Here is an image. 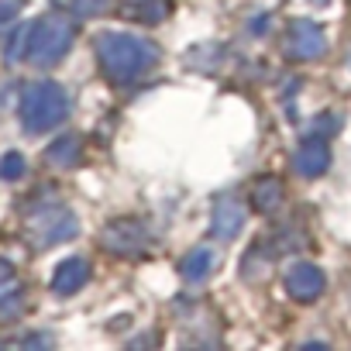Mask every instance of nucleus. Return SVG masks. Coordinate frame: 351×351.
<instances>
[{
    "label": "nucleus",
    "instance_id": "17",
    "mask_svg": "<svg viewBox=\"0 0 351 351\" xmlns=\"http://www.w3.org/2000/svg\"><path fill=\"white\" fill-rule=\"evenodd\" d=\"M73 8H76L80 18H97L110 8V0H73Z\"/></svg>",
    "mask_w": 351,
    "mask_h": 351
},
{
    "label": "nucleus",
    "instance_id": "19",
    "mask_svg": "<svg viewBox=\"0 0 351 351\" xmlns=\"http://www.w3.org/2000/svg\"><path fill=\"white\" fill-rule=\"evenodd\" d=\"M8 279H14V265L0 258V282H8Z\"/></svg>",
    "mask_w": 351,
    "mask_h": 351
},
{
    "label": "nucleus",
    "instance_id": "10",
    "mask_svg": "<svg viewBox=\"0 0 351 351\" xmlns=\"http://www.w3.org/2000/svg\"><path fill=\"white\" fill-rule=\"evenodd\" d=\"M327 162H330V155H327V145H324L320 138L303 141L300 152L293 155V165H296L300 176H320V172L327 169Z\"/></svg>",
    "mask_w": 351,
    "mask_h": 351
},
{
    "label": "nucleus",
    "instance_id": "5",
    "mask_svg": "<svg viewBox=\"0 0 351 351\" xmlns=\"http://www.w3.org/2000/svg\"><path fill=\"white\" fill-rule=\"evenodd\" d=\"M104 245L117 255H138L148 248V234L138 221H117L104 231Z\"/></svg>",
    "mask_w": 351,
    "mask_h": 351
},
{
    "label": "nucleus",
    "instance_id": "12",
    "mask_svg": "<svg viewBox=\"0 0 351 351\" xmlns=\"http://www.w3.org/2000/svg\"><path fill=\"white\" fill-rule=\"evenodd\" d=\"M80 155H83V145H80V138L76 134H66V138H59L52 148H49V162L56 165V169H73L76 162H80Z\"/></svg>",
    "mask_w": 351,
    "mask_h": 351
},
{
    "label": "nucleus",
    "instance_id": "14",
    "mask_svg": "<svg viewBox=\"0 0 351 351\" xmlns=\"http://www.w3.org/2000/svg\"><path fill=\"white\" fill-rule=\"evenodd\" d=\"M128 8H131L141 21L155 25V21H162V18L169 14V0H128Z\"/></svg>",
    "mask_w": 351,
    "mask_h": 351
},
{
    "label": "nucleus",
    "instance_id": "6",
    "mask_svg": "<svg viewBox=\"0 0 351 351\" xmlns=\"http://www.w3.org/2000/svg\"><path fill=\"white\" fill-rule=\"evenodd\" d=\"M286 52L293 59H317L324 52V32L310 21H293L286 35Z\"/></svg>",
    "mask_w": 351,
    "mask_h": 351
},
{
    "label": "nucleus",
    "instance_id": "9",
    "mask_svg": "<svg viewBox=\"0 0 351 351\" xmlns=\"http://www.w3.org/2000/svg\"><path fill=\"white\" fill-rule=\"evenodd\" d=\"M86 279H90V262L86 258H66L52 272V289L59 296H73V293H80L86 286Z\"/></svg>",
    "mask_w": 351,
    "mask_h": 351
},
{
    "label": "nucleus",
    "instance_id": "16",
    "mask_svg": "<svg viewBox=\"0 0 351 351\" xmlns=\"http://www.w3.org/2000/svg\"><path fill=\"white\" fill-rule=\"evenodd\" d=\"M21 172H25V158L18 152H8L4 158H0V176H4V180H18Z\"/></svg>",
    "mask_w": 351,
    "mask_h": 351
},
{
    "label": "nucleus",
    "instance_id": "13",
    "mask_svg": "<svg viewBox=\"0 0 351 351\" xmlns=\"http://www.w3.org/2000/svg\"><path fill=\"white\" fill-rule=\"evenodd\" d=\"M252 200H255V207H258L262 214H269V210L279 207V200H282V186H279L276 180H258L255 190H252Z\"/></svg>",
    "mask_w": 351,
    "mask_h": 351
},
{
    "label": "nucleus",
    "instance_id": "18",
    "mask_svg": "<svg viewBox=\"0 0 351 351\" xmlns=\"http://www.w3.org/2000/svg\"><path fill=\"white\" fill-rule=\"evenodd\" d=\"M25 0H0V21H11L18 11H21Z\"/></svg>",
    "mask_w": 351,
    "mask_h": 351
},
{
    "label": "nucleus",
    "instance_id": "4",
    "mask_svg": "<svg viewBox=\"0 0 351 351\" xmlns=\"http://www.w3.org/2000/svg\"><path fill=\"white\" fill-rule=\"evenodd\" d=\"M28 238H32L35 248L62 245V241L76 238V214L59 207V204H49V207H42L28 217Z\"/></svg>",
    "mask_w": 351,
    "mask_h": 351
},
{
    "label": "nucleus",
    "instance_id": "11",
    "mask_svg": "<svg viewBox=\"0 0 351 351\" xmlns=\"http://www.w3.org/2000/svg\"><path fill=\"white\" fill-rule=\"evenodd\" d=\"M217 252L214 248H197V252H190L183 262H180V276L186 279V282H204L214 269H217Z\"/></svg>",
    "mask_w": 351,
    "mask_h": 351
},
{
    "label": "nucleus",
    "instance_id": "7",
    "mask_svg": "<svg viewBox=\"0 0 351 351\" xmlns=\"http://www.w3.org/2000/svg\"><path fill=\"white\" fill-rule=\"evenodd\" d=\"M286 289H289L293 300L310 303V300H317L324 293V272L317 265H310V262H300V265H293L286 272Z\"/></svg>",
    "mask_w": 351,
    "mask_h": 351
},
{
    "label": "nucleus",
    "instance_id": "2",
    "mask_svg": "<svg viewBox=\"0 0 351 351\" xmlns=\"http://www.w3.org/2000/svg\"><path fill=\"white\" fill-rule=\"evenodd\" d=\"M97 59L104 73L114 83H131L145 76L158 62V49L145 35H128V32H104L97 38Z\"/></svg>",
    "mask_w": 351,
    "mask_h": 351
},
{
    "label": "nucleus",
    "instance_id": "8",
    "mask_svg": "<svg viewBox=\"0 0 351 351\" xmlns=\"http://www.w3.org/2000/svg\"><path fill=\"white\" fill-rule=\"evenodd\" d=\"M210 228H214V238H221V241H234V238L241 234V228H245V204L234 200V197L217 200Z\"/></svg>",
    "mask_w": 351,
    "mask_h": 351
},
{
    "label": "nucleus",
    "instance_id": "15",
    "mask_svg": "<svg viewBox=\"0 0 351 351\" xmlns=\"http://www.w3.org/2000/svg\"><path fill=\"white\" fill-rule=\"evenodd\" d=\"M21 289L8 279V282H0V320H11V317H18V310H21Z\"/></svg>",
    "mask_w": 351,
    "mask_h": 351
},
{
    "label": "nucleus",
    "instance_id": "3",
    "mask_svg": "<svg viewBox=\"0 0 351 351\" xmlns=\"http://www.w3.org/2000/svg\"><path fill=\"white\" fill-rule=\"evenodd\" d=\"M69 117V97L59 83H35L21 97V124L32 134L52 131Z\"/></svg>",
    "mask_w": 351,
    "mask_h": 351
},
{
    "label": "nucleus",
    "instance_id": "1",
    "mask_svg": "<svg viewBox=\"0 0 351 351\" xmlns=\"http://www.w3.org/2000/svg\"><path fill=\"white\" fill-rule=\"evenodd\" d=\"M76 42V25L66 14H45L32 25H25L14 42L8 45L11 62H28V66H52L59 62Z\"/></svg>",
    "mask_w": 351,
    "mask_h": 351
}]
</instances>
